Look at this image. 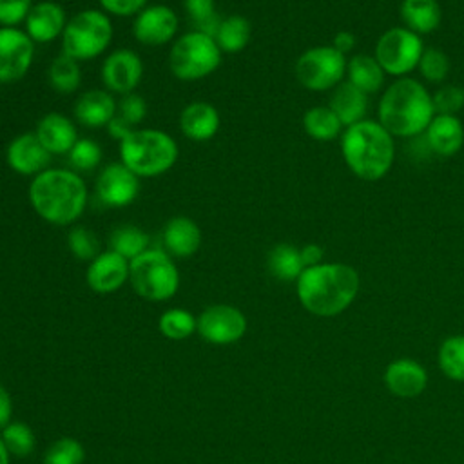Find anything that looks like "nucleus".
<instances>
[{"instance_id": "1", "label": "nucleus", "mask_w": 464, "mask_h": 464, "mask_svg": "<svg viewBox=\"0 0 464 464\" xmlns=\"http://www.w3.org/2000/svg\"><path fill=\"white\" fill-rule=\"evenodd\" d=\"M359 288L361 277L346 263H321L304 268L295 281L299 303L317 317L343 314L355 301Z\"/></svg>"}, {"instance_id": "2", "label": "nucleus", "mask_w": 464, "mask_h": 464, "mask_svg": "<svg viewBox=\"0 0 464 464\" xmlns=\"http://www.w3.org/2000/svg\"><path fill=\"white\" fill-rule=\"evenodd\" d=\"M27 198L33 210L44 221L63 227L80 219L87 207L89 192L78 172L45 169L31 179Z\"/></svg>"}, {"instance_id": "3", "label": "nucleus", "mask_w": 464, "mask_h": 464, "mask_svg": "<svg viewBox=\"0 0 464 464\" xmlns=\"http://www.w3.org/2000/svg\"><path fill=\"white\" fill-rule=\"evenodd\" d=\"M433 116L431 94L413 78L395 80L379 100V123L397 138L424 132Z\"/></svg>"}, {"instance_id": "4", "label": "nucleus", "mask_w": 464, "mask_h": 464, "mask_svg": "<svg viewBox=\"0 0 464 464\" xmlns=\"http://www.w3.org/2000/svg\"><path fill=\"white\" fill-rule=\"evenodd\" d=\"M341 152L344 163L357 178L377 181L393 165V136L379 121L362 120L346 127L341 136Z\"/></svg>"}, {"instance_id": "5", "label": "nucleus", "mask_w": 464, "mask_h": 464, "mask_svg": "<svg viewBox=\"0 0 464 464\" xmlns=\"http://www.w3.org/2000/svg\"><path fill=\"white\" fill-rule=\"evenodd\" d=\"M120 161L138 178H156L178 161V143L165 130L134 129L120 141Z\"/></svg>"}, {"instance_id": "6", "label": "nucleus", "mask_w": 464, "mask_h": 464, "mask_svg": "<svg viewBox=\"0 0 464 464\" xmlns=\"http://www.w3.org/2000/svg\"><path fill=\"white\" fill-rule=\"evenodd\" d=\"M112 33V22L105 11L83 9L67 20L62 51L76 62L92 60L109 49Z\"/></svg>"}, {"instance_id": "7", "label": "nucleus", "mask_w": 464, "mask_h": 464, "mask_svg": "<svg viewBox=\"0 0 464 464\" xmlns=\"http://www.w3.org/2000/svg\"><path fill=\"white\" fill-rule=\"evenodd\" d=\"M129 281L140 297L167 301L179 288V272L167 252L149 248L130 261Z\"/></svg>"}, {"instance_id": "8", "label": "nucleus", "mask_w": 464, "mask_h": 464, "mask_svg": "<svg viewBox=\"0 0 464 464\" xmlns=\"http://www.w3.org/2000/svg\"><path fill=\"white\" fill-rule=\"evenodd\" d=\"M221 49L214 38L192 31L179 36L169 51V69L181 82H196L212 74L221 63Z\"/></svg>"}, {"instance_id": "9", "label": "nucleus", "mask_w": 464, "mask_h": 464, "mask_svg": "<svg viewBox=\"0 0 464 464\" xmlns=\"http://www.w3.org/2000/svg\"><path fill=\"white\" fill-rule=\"evenodd\" d=\"M346 56L334 45L306 49L295 62L297 82L310 91H328L341 83L346 74Z\"/></svg>"}, {"instance_id": "10", "label": "nucleus", "mask_w": 464, "mask_h": 464, "mask_svg": "<svg viewBox=\"0 0 464 464\" xmlns=\"http://www.w3.org/2000/svg\"><path fill=\"white\" fill-rule=\"evenodd\" d=\"M422 51L419 34L406 27H392L379 36L373 56L386 74L402 78L419 65Z\"/></svg>"}, {"instance_id": "11", "label": "nucleus", "mask_w": 464, "mask_h": 464, "mask_svg": "<svg viewBox=\"0 0 464 464\" xmlns=\"http://www.w3.org/2000/svg\"><path fill=\"white\" fill-rule=\"evenodd\" d=\"M34 60V42L18 27H0V83L22 80Z\"/></svg>"}, {"instance_id": "12", "label": "nucleus", "mask_w": 464, "mask_h": 464, "mask_svg": "<svg viewBox=\"0 0 464 464\" xmlns=\"http://www.w3.org/2000/svg\"><path fill=\"white\" fill-rule=\"evenodd\" d=\"M199 335L214 344H228L239 341L246 332L245 314L230 304H212L198 317Z\"/></svg>"}, {"instance_id": "13", "label": "nucleus", "mask_w": 464, "mask_h": 464, "mask_svg": "<svg viewBox=\"0 0 464 464\" xmlns=\"http://www.w3.org/2000/svg\"><path fill=\"white\" fill-rule=\"evenodd\" d=\"M140 194V178L121 161L109 163L96 178V196L107 207H129Z\"/></svg>"}, {"instance_id": "14", "label": "nucleus", "mask_w": 464, "mask_h": 464, "mask_svg": "<svg viewBox=\"0 0 464 464\" xmlns=\"http://www.w3.org/2000/svg\"><path fill=\"white\" fill-rule=\"evenodd\" d=\"M178 29L176 11L163 4L147 5L132 20V36L143 45H165L176 36Z\"/></svg>"}, {"instance_id": "15", "label": "nucleus", "mask_w": 464, "mask_h": 464, "mask_svg": "<svg viewBox=\"0 0 464 464\" xmlns=\"http://www.w3.org/2000/svg\"><path fill=\"white\" fill-rule=\"evenodd\" d=\"M102 82L109 92L129 94L140 85L143 62L132 49H116L102 63Z\"/></svg>"}, {"instance_id": "16", "label": "nucleus", "mask_w": 464, "mask_h": 464, "mask_svg": "<svg viewBox=\"0 0 464 464\" xmlns=\"http://www.w3.org/2000/svg\"><path fill=\"white\" fill-rule=\"evenodd\" d=\"M9 169L20 176H36L44 172L51 161V152L42 145L34 132L14 136L5 149Z\"/></svg>"}, {"instance_id": "17", "label": "nucleus", "mask_w": 464, "mask_h": 464, "mask_svg": "<svg viewBox=\"0 0 464 464\" xmlns=\"http://www.w3.org/2000/svg\"><path fill=\"white\" fill-rule=\"evenodd\" d=\"M382 379L386 390L401 399L419 397L428 386L426 368L410 357H399L388 362Z\"/></svg>"}, {"instance_id": "18", "label": "nucleus", "mask_w": 464, "mask_h": 464, "mask_svg": "<svg viewBox=\"0 0 464 464\" xmlns=\"http://www.w3.org/2000/svg\"><path fill=\"white\" fill-rule=\"evenodd\" d=\"M130 261L114 250L100 252L92 261H89L85 279L91 290L98 294H111L123 286L129 279Z\"/></svg>"}, {"instance_id": "19", "label": "nucleus", "mask_w": 464, "mask_h": 464, "mask_svg": "<svg viewBox=\"0 0 464 464\" xmlns=\"http://www.w3.org/2000/svg\"><path fill=\"white\" fill-rule=\"evenodd\" d=\"M67 25L65 9L53 0H42L33 4L25 18V33L34 44H49L62 38Z\"/></svg>"}, {"instance_id": "20", "label": "nucleus", "mask_w": 464, "mask_h": 464, "mask_svg": "<svg viewBox=\"0 0 464 464\" xmlns=\"http://www.w3.org/2000/svg\"><path fill=\"white\" fill-rule=\"evenodd\" d=\"M34 134L51 154H69L78 141L74 121L60 112H47L42 116L36 123Z\"/></svg>"}, {"instance_id": "21", "label": "nucleus", "mask_w": 464, "mask_h": 464, "mask_svg": "<svg viewBox=\"0 0 464 464\" xmlns=\"http://www.w3.org/2000/svg\"><path fill=\"white\" fill-rule=\"evenodd\" d=\"M118 103L112 94L103 89H92L83 92L74 103V118L83 127L100 129L107 127V123L116 116Z\"/></svg>"}, {"instance_id": "22", "label": "nucleus", "mask_w": 464, "mask_h": 464, "mask_svg": "<svg viewBox=\"0 0 464 464\" xmlns=\"http://www.w3.org/2000/svg\"><path fill=\"white\" fill-rule=\"evenodd\" d=\"M219 112L212 103L192 102L179 114V129L192 141H208L219 130Z\"/></svg>"}, {"instance_id": "23", "label": "nucleus", "mask_w": 464, "mask_h": 464, "mask_svg": "<svg viewBox=\"0 0 464 464\" xmlns=\"http://www.w3.org/2000/svg\"><path fill=\"white\" fill-rule=\"evenodd\" d=\"M163 245L174 257H190L199 250L201 230L198 223L187 216L170 218L163 227Z\"/></svg>"}, {"instance_id": "24", "label": "nucleus", "mask_w": 464, "mask_h": 464, "mask_svg": "<svg viewBox=\"0 0 464 464\" xmlns=\"http://www.w3.org/2000/svg\"><path fill=\"white\" fill-rule=\"evenodd\" d=\"M426 140L439 156H455L464 145V127L457 116L435 114L426 127Z\"/></svg>"}, {"instance_id": "25", "label": "nucleus", "mask_w": 464, "mask_h": 464, "mask_svg": "<svg viewBox=\"0 0 464 464\" xmlns=\"http://www.w3.org/2000/svg\"><path fill=\"white\" fill-rule=\"evenodd\" d=\"M328 107L335 112L343 127H350L364 120L368 109V94L359 91L350 82H343L335 87Z\"/></svg>"}, {"instance_id": "26", "label": "nucleus", "mask_w": 464, "mask_h": 464, "mask_svg": "<svg viewBox=\"0 0 464 464\" xmlns=\"http://www.w3.org/2000/svg\"><path fill=\"white\" fill-rule=\"evenodd\" d=\"M399 13L404 27L419 36L435 31L442 16L437 0H402Z\"/></svg>"}, {"instance_id": "27", "label": "nucleus", "mask_w": 464, "mask_h": 464, "mask_svg": "<svg viewBox=\"0 0 464 464\" xmlns=\"http://www.w3.org/2000/svg\"><path fill=\"white\" fill-rule=\"evenodd\" d=\"M346 72H348V82L355 85L359 91H362L364 94L377 92L382 87L384 76H386V72L382 71L375 56H370V54H353L348 60Z\"/></svg>"}, {"instance_id": "28", "label": "nucleus", "mask_w": 464, "mask_h": 464, "mask_svg": "<svg viewBox=\"0 0 464 464\" xmlns=\"http://www.w3.org/2000/svg\"><path fill=\"white\" fill-rule=\"evenodd\" d=\"M266 266L279 281H297L304 270L299 248L290 243L274 245L266 256Z\"/></svg>"}, {"instance_id": "29", "label": "nucleus", "mask_w": 464, "mask_h": 464, "mask_svg": "<svg viewBox=\"0 0 464 464\" xmlns=\"http://www.w3.org/2000/svg\"><path fill=\"white\" fill-rule=\"evenodd\" d=\"M250 34H252V25L248 18L243 14H230L223 18L216 36V44L219 45L221 53L234 54L243 51L248 45Z\"/></svg>"}, {"instance_id": "30", "label": "nucleus", "mask_w": 464, "mask_h": 464, "mask_svg": "<svg viewBox=\"0 0 464 464\" xmlns=\"http://www.w3.org/2000/svg\"><path fill=\"white\" fill-rule=\"evenodd\" d=\"M303 127L310 138L317 141H332L339 136L343 123L328 105H315L304 112Z\"/></svg>"}, {"instance_id": "31", "label": "nucleus", "mask_w": 464, "mask_h": 464, "mask_svg": "<svg viewBox=\"0 0 464 464\" xmlns=\"http://www.w3.org/2000/svg\"><path fill=\"white\" fill-rule=\"evenodd\" d=\"M109 250L132 261L149 250V236L136 225H120L109 236Z\"/></svg>"}, {"instance_id": "32", "label": "nucleus", "mask_w": 464, "mask_h": 464, "mask_svg": "<svg viewBox=\"0 0 464 464\" xmlns=\"http://www.w3.org/2000/svg\"><path fill=\"white\" fill-rule=\"evenodd\" d=\"M437 361L444 377L464 382V335L455 334L446 337L439 346Z\"/></svg>"}, {"instance_id": "33", "label": "nucleus", "mask_w": 464, "mask_h": 464, "mask_svg": "<svg viewBox=\"0 0 464 464\" xmlns=\"http://www.w3.org/2000/svg\"><path fill=\"white\" fill-rule=\"evenodd\" d=\"M47 78L56 92L71 94L82 83V69L74 58L62 53L53 60L47 71Z\"/></svg>"}, {"instance_id": "34", "label": "nucleus", "mask_w": 464, "mask_h": 464, "mask_svg": "<svg viewBox=\"0 0 464 464\" xmlns=\"http://www.w3.org/2000/svg\"><path fill=\"white\" fill-rule=\"evenodd\" d=\"M158 326L165 337L179 341L190 337L194 330H198V319L187 310L170 308L161 314Z\"/></svg>"}, {"instance_id": "35", "label": "nucleus", "mask_w": 464, "mask_h": 464, "mask_svg": "<svg viewBox=\"0 0 464 464\" xmlns=\"http://www.w3.org/2000/svg\"><path fill=\"white\" fill-rule=\"evenodd\" d=\"M417 69L426 82L440 83L450 74V58L440 49L428 47L422 51Z\"/></svg>"}, {"instance_id": "36", "label": "nucleus", "mask_w": 464, "mask_h": 464, "mask_svg": "<svg viewBox=\"0 0 464 464\" xmlns=\"http://www.w3.org/2000/svg\"><path fill=\"white\" fill-rule=\"evenodd\" d=\"M67 246L80 261H92L100 254V243L94 232L85 227H72L67 234Z\"/></svg>"}, {"instance_id": "37", "label": "nucleus", "mask_w": 464, "mask_h": 464, "mask_svg": "<svg viewBox=\"0 0 464 464\" xmlns=\"http://www.w3.org/2000/svg\"><path fill=\"white\" fill-rule=\"evenodd\" d=\"M83 446L76 439L63 437L47 448L44 464H83Z\"/></svg>"}, {"instance_id": "38", "label": "nucleus", "mask_w": 464, "mask_h": 464, "mask_svg": "<svg viewBox=\"0 0 464 464\" xmlns=\"http://www.w3.org/2000/svg\"><path fill=\"white\" fill-rule=\"evenodd\" d=\"M0 437H2L7 451L16 457H25L34 448V435H33L31 428L24 422H9L2 430Z\"/></svg>"}, {"instance_id": "39", "label": "nucleus", "mask_w": 464, "mask_h": 464, "mask_svg": "<svg viewBox=\"0 0 464 464\" xmlns=\"http://www.w3.org/2000/svg\"><path fill=\"white\" fill-rule=\"evenodd\" d=\"M69 161L76 170H92L102 161V147L89 138H78L69 150Z\"/></svg>"}, {"instance_id": "40", "label": "nucleus", "mask_w": 464, "mask_h": 464, "mask_svg": "<svg viewBox=\"0 0 464 464\" xmlns=\"http://www.w3.org/2000/svg\"><path fill=\"white\" fill-rule=\"evenodd\" d=\"M431 103L435 114L457 116V112L464 107V89L459 85H444L431 94Z\"/></svg>"}, {"instance_id": "41", "label": "nucleus", "mask_w": 464, "mask_h": 464, "mask_svg": "<svg viewBox=\"0 0 464 464\" xmlns=\"http://www.w3.org/2000/svg\"><path fill=\"white\" fill-rule=\"evenodd\" d=\"M33 0H0V27H16L25 22Z\"/></svg>"}, {"instance_id": "42", "label": "nucleus", "mask_w": 464, "mask_h": 464, "mask_svg": "<svg viewBox=\"0 0 464 464\" xmlns=\"http://www.w3.org/2000/svg\"><path fill=\"white\" fill-rule=\"evenodd\" d=\"M116 112L120 118H123L129 125L134 127L136 123L143 121V118L147 116V103L140 94L129 92L121 96Z\"/></svg>"}, {"instance_id": "43", "label": "nucleus", "mask_w": 464, "mask_h": 464, "mask_svg": "<svg viewBox=\"0 0 464 464\" xmlns=\"http://www.w3.org/2000/svg\"><path fill=\"white\" fill-rule=\"evenodd\" d=\"M102 9L114 16H136L147 7V0H98Z\"/></svg>"}, {"instance_id": "44", "label": "nucleus", "mask_w": 464, "mask_h": 464, "mask_svg": "<svg viewBox=\"0 0 464 464\" xmlns=\"http://www.w3.org/2000/svg\"><path fill=\"white\" fill-rule=\"evenodd\" d=\"M183 5L194 27H198L201 22H205L216 13L214 0H183Z\"/></svg>"}, {"instance_id": "45", "label": "nucleus", "mask_w": 464, "mask_h": 464, "mask_svg": "<svg viewBox=\"0 0 464 464\" xmlns=\"http://www.w3.org/2000/svg\"><path fill=\"white\" fill-rule=\"evenodd\" d=\"M299 254H301V261H303L304 268L323 263V246H319L317 243L304 245L303 248H299Z\"/></svg>"}, {"instance_id": "46", "label": "nucleus", "mask_w": 464, "mask_h": 464, "mask_svg": "<svg viewBox=\"0 0 464 464\" xmlns=\"http://www.w3.org/2000/svg\"><path fill=\"white\" fill-rule=\"evenodd\" d=\"M107 130H109V134L112 136V138H116L118 141H121L125 136H129L134 129H132V125H129L123 118H120L118 114L107 123Z\"/></svg>"}, {"instance_id": "47", "label": "nucleus", "mask_w": 464, "mask_h": 464, "mask_svg": "<svg viewBox=\"0 0 464 464\" xmlns=\"http://www.w3.org/2000/svg\"><path fill=\"white\" fill-rule=\"evenodd\" d=\"M341 54H348L350 51H353L355 47V34L350 33V31H339L335 36H334V44H332Z\"/></svg>"}, {"instance_id": "48", "label": "nucleus", "mask_w": 464, "mask_h": 464, "mask_svg": "<svg viewBox=\"0 0 464 464\" xmlns=\"http://www.w3.org/2000/svg\"><path fill=\"white\" fill-rule=\"evenodd\" d=\"M11 419V397L7 390L0 384V430H4L9 424Z\"/></svg>"}, {"instance_id": "49", "label": "nucleus", "mask_w": 464, "mask_h": 464, "mask_svg": "<svg viewBox=\"0 0 464 464\" xmlns=\"http://www.w3.org/2000/svg\"><path fill=\"white\" fill-rule=\"evenodd\" d=\"M0 464H9V451H7L2 437H0Z\"/></svg>"}]
</instances>
